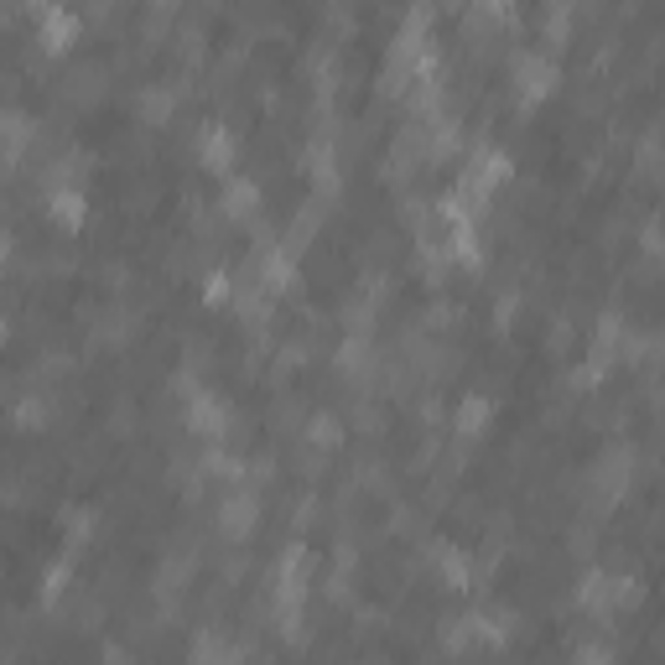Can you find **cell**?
<instances>
[{"mask_svg":"<svg viewBox=\"0 0 665 665\" xmlns=\"http://www.w3.org/2000/svg\"><path fill=\"white\" fill-rule=\"evenodd\" d=\"M26 141H32V120H21V115L0 120V156H6V162H16Z\"/></svg>","mask_w":665,"mask_h":665,"instance_id":"cell-1","label":"cell"},{"mask_svg":"<svg viewBox=\"0 0 665 665\" xmlns=\"http://www.w3.org/2000/svg\"><path fill=\"white\" fill-rule=\"evenodd\" d=\"M203 162H214V172L229 167V141L219 136V130H208V136H203Z\"/></svg>","mask_w":665,"mask_h":665,"instance_id":"cell-2","label":"cell"},{"mask_svg":"<svg viewBox=\"0 0 665 665\" xmlns=\"http://www.w3.org/2000/svg\"><path fill=\"white\" fill-rule=\"evenodd\" d=\"M224 525H229V530H245V525H255V499H245V494H239V499L229 504V510H224Z\"/></svg>","mask_w":665,"mask_h":665,"instance_id":"cell-3","label":"cell"},{"mask_svg":"<svg viewBox=\"0 0 665 665\" xmlns=\"http://www.w3.org/2000/svg\"><path fill=\"white\" fill-rule=\"evenodd\" d=\"M250 208H255V188L250 182H234L229 188V214H250Z\"/></svg>","mask_w":665,"mask_h":665,"instance_id":"cell-4","label":"cell"},{"mask_svg":"<svg viewBox=\"0 0 665 665\" xmlns=\"http://www.w3.org/2000/svg\"><path fill=\"white\" fill-rule=\"evenodd\" d=\"M0 265H6V234H0Z\"/></svg>","mask_w":665,"mask_h":665,"instance_id":"cell-5","label":"cell"}]
</instances>
